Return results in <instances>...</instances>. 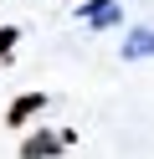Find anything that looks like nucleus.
<instances>
[{
  "label": "nucleus",
  "instance_id": "f257e3e1",
  "mask_svg": "<svg viewBox=\"0 0 154 159\" xmlns=\"http://www.w3.org/2000/svg\"><path fill=\"white\" fill-rule=\"evenodd\" d=\"M123 57H128V62L154 57V26H133V31L123 36Z\"/></svg>",
  "mask_w": 154,
  "mask_h": 159
},
{
  "label": "nucleus",
  "instance_id": "f03ea898",
  "mask_svg": "<svg viewBox=\"0 0 154 159\" xmlns=\"http://www.w3.org/2000/svg\"><path fill=\"white\" fill-rule=\"evenodd\" d=\"M77 16H82L87 26H98V31H103V26L118 21V0H87V5H77Z\"/></svg>",
  "mask_w": 154,
  "mask_h": 159
},
{
  "label": "nucleus",
  "instance_id": "7ed1b4c3",
  "mask_svg": "<svg viewBox=\"0 0 154 159\" xmlns=\"http://www.w3.org/2000/svg\"><path fill=\"white\" fill-rule=\"evenodd\" d=\"M62 144H67L62 134H31L26 144H21V159H51V154H57Z\"/></svg>",
  "mask_w": 154,
  "mask_h": 159
},
{
  "label": "nucleus",
  "instance_id": "20e7f679",
  "mask_svg": "<svg viewBox=\"0 0 154 159\" xmlns=\"http://www.w3.org/2000/svg\"><path fill=\"white\" fill-rule=\"evenodd\" d=\"M41 108H46V93H31V98H21V103H16V108H10V123H16V128H21V123H26V118H31V113H41Z\"/></svg>",
  "mask_w": 154,
  "mask_h": 159
},
{
  "label": "nucleus",
  "instance_id": "39448f33",
  "mask_svg": "<svg viewBox=\"0 0 154 159\" xmlns=\"http://www.w3.org/2000/svg\"><path fill=\"white\" fill-rule=\"evenodd\" d=\"M10 46H16V26H5V31H0V57H5Z\"/></svg>",
  "mask_w": 154,
  "mask_h": 159
}]
</instances>
